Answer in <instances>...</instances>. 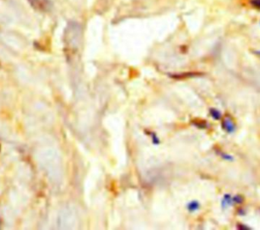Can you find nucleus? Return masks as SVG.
<instances>
[{
  "mask_svg": "<svg viewBox=\"0 0 260 230\" xmlns=\"http://www.w3.org/2000/svg\"><path fill=\"white\" fill-rule=\"evenodd\" d=\"M152 139H153V142L155 143V144L159 143V139H158V138L156 136H155V134H153V135H152Z\"/></svg>",
  "mask_w": 260,
  "mask_h": 230,
  "instance_id": "obj_9",
  "label": "nucleus"
},
{
  "mask_svg": "<svg viewBox=\"0 0 260 230\" xmlns=\"http://www.w3.org/2000/svg\"><path fill=\"white\" fill-rule=\"evenodd\" d=\"M210 114H211V117H212L214 120L221 119V114L218 110L215 109V108H212V109L210 110Z\"/></svg>",
  "mask_w": 260,
  "mask_h": 230,
  "instance_id": "obj_5",
  "label": "nucleus"
},
{
  "mask_svg": "<svg viewBox=\"0 0 260 230\" xmlns=\"http://www.w3.org/2000/svg\"><path fill=\"white\" fill-rule=\"evenodd\" d=\"M233 202V199L229 194H225L222 200V207H227V206H230Z\"/></svg>",
  "mask_w": 260,
  "mask_h": 230,
  "instance_id": "obj_4",
  "label": "nucleus"
},
{
  "mask_svg": "<svg viewBox=\"0 0 260 230\" xmlns=\"http://www.w3.org/2000/svg\"><path fill=\"white\" fill-rule=\"evenodd\" d=\"M199 207H200V204L198 201H191L187 204V210L191 213L197 211Z\"/></svg>",
  "mask_w": 260,
  "mask_h": 230,
  "instance_id": "obj_3",
  "label": "nucleus"
},
{
  "mask_svg": "<svg viewBox=\"0 0 260 230\" xmlns=\"http://www.w3.org/2000/svg\"><path fill=\"white\" fill-rule=\"evenodd\" d=\"M222 127L224 130H225L229 133H232L235 131V124H234V123L233 122V121L231 118H225V120L223 121Z\"/></svg>",
  "mask_w": 260,
  "mask_h": 230,
  "instance_id": "obj_2",
  "label": "nucleus"
},
{
  "mask_svg": "<svg viewBox=\"0 0 260 230\" xmlns=\"http://www.w3.org/2000/svg\"><path fill=\"white\" fill-rule=\"evenodd\" d=\"M243 197H241V196H235V197L233 198V202L234 203H237V204H241V203L243 202Z\"/></svg>",
  "mask_w": 260,
  "mask_h": 230,
  "instance_id": "obj_6",
  "label": "nucleus"
},
{
  "mask_svg": "<svg viewBox=\"0 0 260 230\" xmlns=\"http://www.w3.org/2000/svg\"><path fill=\"white\" fill-rule=\"evenodd\" d=\"M30 4L38 10L46 11L50 6L49 0H28Z\"/></svg>",
  "mask_w": 260,
  "mask_h": 230,
  "instance_id": "obj_1",
  "label": "nucleus"
},
{
  "mask_svg": "<svg viewBox=\"0 0 260 230\" xmlns=\"http://www.w3.org/2000/svg\"><path fill=\"white\" fill-rule=\"evenodd\" d=\"M250 2L253 6L260 9V0H251Z\"/></svg>",
  "mask_w": 260,
  "mask_h": 230,
  "instance_id": "obj_7",
  "label": "nucleus"
},
{
  "mask_svg": "<svg viewBox=\"0 0 260 230\" xmlns=\"http://www.w3.org/2000/svg\"><path fill=\"white\" fill-rule=\"evenodd\" d=\"M222 157H223V159H224L225 160H228V161L233 160V159H234V158H233L231 156H230V155H227V154H222Z\"/></svg>",
  "mask_w": 260,
  "mask_h": 230,
  "instance_id": "obj_8",
  "label": "nucleus"
}]
</instances>
